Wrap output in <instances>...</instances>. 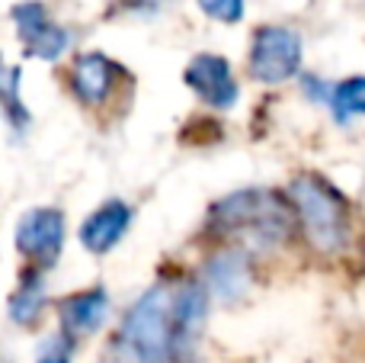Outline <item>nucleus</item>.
I'll list each match as a JSON object with an SVG mask.
<instances>
[{"instance_id":"obj_1","label":"nucleus","mask_w":365,"mask_h":363,"mask_svg":"<svg viewBox=\"0 0 365 363\" xmlns=\"http://www.w3.org/2000/svg\"><path fill=\"white\" fill-rule=\"evenodd\" d=\"M202 280H160L135 299L115 334L122 363H195L208 319Z\"/></svg>"},{"instance_id":"obj_5","label":"nucleus","mask_w":365,"mask_h":363,"mask_svg":"<svg viewBox=\"0 0 365 363\" xmlns=\"http://www.w3.org/2000/svg\"><path fill=\"white\" fill-rule=\"evenodd\" d=\"M64 238H68L64 212L55 209V206H36V209L19 216L13 242H16V251L23 254L26 267H36L45 274L61 257Z\"/></svg>"},{"instance_id":"obj_4","label":"nucleus","mask_w":365,"mask_h":363,"mask_svg":"<svg viewBox=\"0 0 365 363\" xmlns=\"http://www.w3.org/2000/svg\"><path fill=\"white\" fill-rule=\"evenodd\" d=\"M304 64V39L292 26H259L250 39L247 51V74L266 87H282L302 74Z\"/></svg>"},{"instance_id":"obj_12","label":"nucleus","mask_w":365,"mask_h":363,"mask_svg":"<svg viewBox=\"0 0 365 363\" xmlns=\"http://www.w3.org/2000/svg\"><path fill=\"white\" fill-rule=\"evenodd\" d=\"M45 306H48V299H45L42 270L23 267V274H19V287L13 289L10 302H6L10 319L16 322L19 328H36L38 322H42V315H45Z\"/></svg>"},{"instance_id":"obj_8","label":"nucleus","mask_w":365,"mask_h":363,"mask_svg":"<svg viewBox=\"0 0 365 363\" xmlns=\"http://www.w3.org/2000/svg\"><path fill=\"white\" fill-rule=\"evenodd\" d=\"M16 36L23 42V51L38 61H58L71 49V32L61 23H55L48 6L38 0H23L10 10Z\"/></svg>"},{"instance_id":"obj_16","label":"nucleus","mask_w":365,"mask_h":363,"mask_svg":"<svg viewBox=\"0 0 365 363\" xmlns=\"http://www.w3.org/2000/svg\"><path fill=\"white\" fill-rule=\"evenodd\" d=\"M195 4L208 19L225 26H237L247 13V0H195Z\"/></svg>"},{"instance_id":"obj_9","label":"nucleus","mask_w":365,"mask_h":363,"mask_svg":"<svg viewBox=\"0 0 365 363\" xmlns=\"http://www.w3.org/2000/svg\"><path fill=\"white\" fill-rule=\"evenodd\" d=\"M253 280H257V267H253V254L240 244L225 251H215L205 261L202 270V287L208 289V296H215L218 302H237L250 293Z\"/></svg>"},{"instance_id":"obj_11","label":"nucleus","mask_w":365,"mask_h":363,"mask_svg":"<svg viewBox=\"0 0 365 363\" xmlns=\"http://www.w3.org/2000/svg\"><path fill=\"white\" fill-rule=\"evenodd\" d=\"M109 293L106 287H90V289H77V293L64 296L58 302V322L68 338L81 341V338H90L103 328V322L109 319Z\"/></svg>"},{"instance_id":"obj_19","label":"nucleus","mask_w":365,"mask_h":363,"mask_svg":"<svg viewBox=\"0 0 365 363\" xmlns=\"http://www.w3.org/2000/svg\"><path fill=\"white\" fill-rule=\"evenodd\" d=\"M0 363H4V360H0Z\"/></svg>"},{"instance_id":"obj_17","label":"nucleus","mask_w":365,"mask_h":363,"mask_svg":"<svg viewBox=\"0 0 365 363\" xmlns=\"http://www.w3.org/2000/svg\"><path fill=\"white\" fill-rule=\"evenodd\" d=\"M302 90H304V96H308L311 103H321V106H327V100H330V81H324V77H317V74H304L302 77Z\"/></svg>"},{"instance_id":"obj_10","label":"nucleus","mask_w":365,"mask_h":363,"mask_svg":"<svg viewBox=\"0 0 365 363\" xmlns=\"http://www.w3.org/2000/svg\"><path fill=\"white\" fill-rule=\"evenodd\" d=\"M132 219H135V209L125 199H106V203L96 206L81 222L77 238H81V244L90 254L103 257L113 248H119V242L128 235V229H132Z\"/></svg>"},{"instance_id":"obj_18","label":"nucleus","mask_w":365,"mask_h":363,"mask_svg":"<svg viewBox=\"0 0 365 363\" xmlns=\"http://www.w3.org/2000/svg\"><path fill=\"white\" fill-rule=\"evenodd\" d=\"M113 4L125 13H148L158 6V0H113Z\"/></svg>"},{"instance_id":"obj_3","label":"nucleus","mask_w":365,"mask_h":363,"mask_svg":"<svg viewBox=\"0 0 365 363\" xmlns=\"http://www.w3.org/2000/svg\"><path fill=\"white\" fill-rule=\"evenodd\" d=\"M295 225L308 248L321 257H340L353 238V206L324 174H298L289 184Z\"/></svg>"},{"instance_id":"obj_14","label":"nucleus","mask_w":365,"mask_h":363,"mask_svg":"<svg viewBox=\"0 0 365 363\" xmlns=\"http://www.w3.org/2000/svg\"><path fill=\"white\" fill-rule=\"evenodd\" d=\"M23 74L16 64L0 61V113H4L6 126L13 132H26L29 129V109L23 103Z\"/></svg>"},{"instance_id":"obj_15","label":"nucleus","mask_w":365,"mask_h":363,"mask_svg":"<svg viewBox=\"0 0 365 363\" xmlns=\"http://www.w3.org/2000/svg\"><path fill=\"white\" fill-rule=\"evenodd\" d=\"M74 354H77V341L68 338L64 332H55L38 344L36 363H74Z\"/></svg>"},{"instance_id":"obj_2","label":"nucleus","mask_w":365,"mask_h":363,"mask_svg":"<svg viewBox=\"0 0 365 363\" xmlns=\"http://www.w3.org/2000/svg\"><path fill=\"white\" fill-rule=\"evenodd\" d=\"M205 229L221 242H237L250 254H269L292 242L298 225L289 197L272 187H244L208 206Z\"/></svg>"},{"instance_id":"obj_6","label":"nucleus","mask_w":365,"mask_h":363,"mask_svg":"<svg viewBox=\"0 0 365 363\" xmlns=\"http://www.w3.org/2000/svg\"><path fill=\"white\" fill-rule=\"evenodd\" d=\"M125 81H128V71L100 49L81 51V55L71 61V71H68L71 94H74V100L87 109L109 106Z\"/></svg>"},{"instance_id":"obj_13","label":"nucleus","mask_w":365,"mask_h":363,"mask_svg":"<svg viewBox=\"0 0 365 363\" xmlns=\"http://www.w3.org/2000/svg\"><path fill=\"white\" fill-rule=\"evenodd\" d=\"M327 109L334 113L336 126H349L353 119L365 116V74H353L330 84Z\"/></svg>"},{"instance_id":"obj_7","label":"nucleus","mask_w":365,"mask_h":363,"mask_svg":"<svg viewBox=\"0 0 365 363\" xmlns=\"http://www.w3.org/2000/svg\"><path fill=\"white\" fill-rule=\"evenodd\" d=\"M182 84L192 90L202 106L218 109V113L231 109L240 100V84L231 61L215 51H199L189 58V64L182 68Z\"/></svg>"}]
</instances>
